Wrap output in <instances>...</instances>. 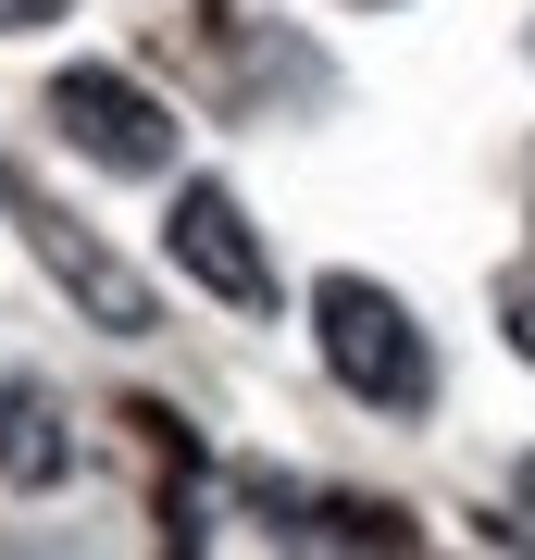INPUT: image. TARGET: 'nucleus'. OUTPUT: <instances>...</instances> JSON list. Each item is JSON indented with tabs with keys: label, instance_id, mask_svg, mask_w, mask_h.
Returning <instances> with one entry per match:
<instances>
[{
	"label": "nucleus",
	"instance_id": "obj_1",
	"mask_svg": "<svg viewBox=\"0 0 535 560\" xmlns=\"http://www.w3.org/2000/svg\"><path fill=\"white\" fill-rule=\"evenodd\" d=\"M312 337H324V361H337L349 399H374V411H423V399H437V349H423V324H411L398 287L324 275L312 287Z\"/></svg>",
	"mask_w": 535,
	"mask_h": 560
},
{
	"label": "nucleus",
	"instance_id": "obj_2",
	"mask_svg": "<svg viewBox=\"0 0 535 560\" xmlns=\"http://www.w3.org/2000/svg\"><path fill=\"white\" fill-rule=\"evenodd\" d=\"M50 125H62V150L100 162V175H175V113H162L138 75H113V62H62L50 75Z\"/></svg>",
	"mask_w": 535,
	"mask_h": 560
},
{
	"label": "nucleus",
	"instance_id": "obj_3",
	"mask_svg": "<svg viewBox=\"0 0 535 560\" xmlns=\"http://www.w3.org/2000/svg\"><path fill=\"white\" fill-rule=\"evenodd\" d=\"M175 261L212 287V300H237V312L275 300V261H261L249 212H237V187H212V175H187V187H175Z\"/></svg>",
	"mask_w": 535,
	"mask_h": 560
},
{
	"label": "nucleus",
	"instance_id": "obj_4",
	"mask_svg": "<svg viewBox=\"0 0 535 560\" xmlns=\"http://www.w3.org/2000/svg\"><path fill=\"white\" fill-rule=\"evenodd\" d=\"M13 212H25V224H38V261H50V275H62V287H75V300H88L100 324H113V337H150V287H138V275H125V261H113V249H100V237H88V224H62V212H38V200H13Z\"/></svg>",
	"mask_w": 535,
	"mask_h": 560
},
{
	"label": "nucleus",
	"instance_id": "obj_5",
	"mask_svg": "<svg viewBox=\"0 0 535 560\" xmlns=\"http://www.w3.org/2000/svg\"><path fill=\"white\" fill-rule=\"evenodd\" d=\"M0 474H13V486H62V474H75L62 411L38 399V386H13V374H0Z\"/></svg>",
	"mask_w": 535,
	"mask_h": 560
},
{
	"label": "nucleus",
	"instance_id": "obj_6",
	"mask_svg": "<svg viewBox=\"0 0 535 560\" xmlns=\"http://www.w3.org/2000/svg\"><path fill=\"white\" fill-rule=\"evenodd\" d=\"M75 0H0V38H38V25H62Z\"/></svg>",
	"mask_w": 535,
	"mask_h": 560
},
{
	"label": "nucleus",
	"instance_id": "obj_7",
	"mask_svg": "<svg viewBox=\"0 0 535 560\" xmlns=\"http://www.w3.org/2000/svg\"><path fill=\"white\" fill-rule=\"evenodd\" d=\"M523 511H535V460H523Z\"/></svg>",
	"mask_w": 535,
	"mask_h": 560
}]
</instances>
